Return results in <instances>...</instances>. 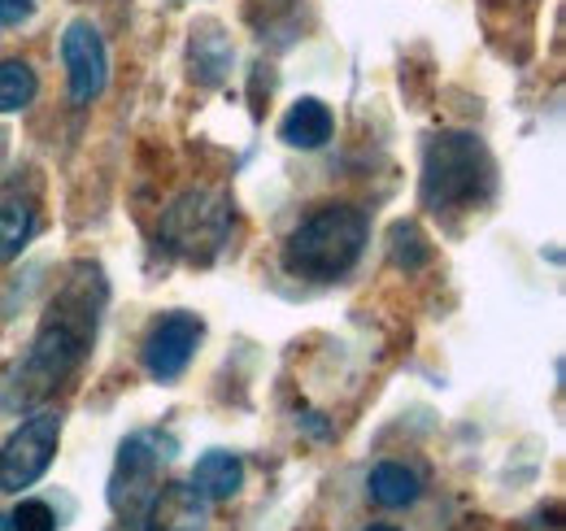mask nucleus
I'll use <instances>...</instances> for the list:
<instances>
[{
  "mask_svg": "<svg viewBox=\"0 0 566 531\" xmlns=\"http://www.w3.org/2000/svg\"><path fill=\"white\" fill-rule=\"evenodd\" d=\"M101 301H105V283L87 266L78 270V279H71L62 288V296H53V305L40 323V335H35L31 362H27V375H35L40 388L66 379L87 357L92 335H96V319H101Z\"/></svg>",
  "mask_w": 566,
  "mask_h": 531,
  "instance_id": "nucleus-1",
  "label": "nucleus"
},
{
  "mask_svg": "<svg viewBox=\"0 0 566 531\" xmlns=\"http://www.w3.org/2000/svg\"><path fill=\"white\" fill-rule=\"evenodd\" d=\"M366 249V218L354 205H318L283 244V266L301 279H345Z\"/></svg>",
  "mask_w": 566,
  "mask_h": 531,
  "instance_id": "nucleus-2",
  "label": "nucleus"
},
{
  "mask_svg": "<svg viewBox=\"0 0 566 531\" xmlns=\"http://www.w3.org/2000/svg\"><path fill=\"white\" fill-rule=\"evenodd\" d=\"M493 188V157L467 132H444L423 153V205L431 214L475 205Z\"/></svg>",
  "mask_w": 566,
  "mask_h": 531,
  "instance_id": "nucleus-3",
  "label": "nucleus"
},
{
  "mask_svg": "<svg viewBox=\"0 0 566 531\" xmlns=\"http://www.w3.org/2000/svg\"><path fill=\"white\" fill-rule=\"evenodd\" d=\"M231 222H235V209H231L227 192L192 188L166 209L161 240H166L170 253H179L188 262H210L222 253V244L231 236Z\"/></svg>",
  "mask_w": 566,
  "mask_h": 531,
  "instance_id": "nucleus-4",
  "label": "nucleus"
},
{
  "mask_svg": "<svg viewBox=\"0 0 566 531\" xmlns=\"http://www.w3.org/2000/svg\"><path fill=\"white\" fill-rule=\"evenodd\" d=\"M175 458V440L170 436H157V431H136L123 440L118 449V462H114V475H109V506L118 519L127 523H144L153 497H157V475H161V462Z\"/></svg>",
  "mask_w": 566,
  "mask_h": 531,
  "instance_id": "nucleus-5",
  "label": "nucleus"
},
{
  "mask_svg": "<svg viewBox=\"0 0 566 531\" xmlns=\"http://www.w3.org/2000/svg\"><path fill=\"white\" fill-rule=\"evenodd\" d=\"M57 440H62V418L53 409H40L31 414L0 449V492H22L31 488L57 454Z\"/></svg>",
  "mask_w": 566,
  "mask_h": 531,
  "instance_id": "nucleus-6",
  "label": "nucleus"
},
{
  "mask_svg": "<svg viewBox=\"0 0 566 531\" xmlns=\"http://www.w3.org/2000/svg\"><path fill=\"white\" fill-rule=\"evenodd\" d=\"M201 335H206V323L197 319V314H166L148 340H144V371L157 379V384H170V379H179L184 371H188V362H192V353H197V344H201Z\"/></svg>",
  "mask_w": 566,
  "mask_h": 531,
  "instance_id": "nucleus-7",
  "label": "nucleus"
},
{
  "mask_svg": "<svg viewBox=\"0 0 566 531\" xmlns=\"http://www.w3.org/2000/svg\"><path fill=\"white\" fill-rule=\"evenodd\" d=\"M62 62H66V79H71V101L74 105H92L105 92L109 79V58H105V40L87 18H74L62 35Z\"/></svg>",
  "mask_w": 566,
  "mask_h": 531,
  "instance_id": "nucleus-8",
  "label": "nucleus"
},
{
  "mask_svg": "<svg viewBox=\"0 0 566 531\" xmlns=\"http://www.w3.org/2000/svg\"><path fill=\"white\" fill-rule=\"evenodd\" d=\"M206 497L192 483H166L157 488L144 523L148 531H206Z\"/></svg>",
  "mask_w": 566,
  "mask_h": 531,
  "instance_id": "nucleus-9",
  "label": "nucleus"
},
{
  "mask_svg": "<svg viewBox=\"0 0 566 531\" xmlns=\"http://www.w3.org/2000/svg\"><path fill=\"white\" fill-rule=\"evenodd\" d=\"M336 132V118H332V110L318 101V96H301V101H292V110L283 114L280 123V139L287 148H305V153H314V148H323L327 139Z\"/></svg>",
  "mask_w": 566,
  "mask_h": 531,
  "instance_id": "nucleus-10",
  "label": "nucleus"
},
{
  "mask_svg": "<svg viewBox=\"0 0 566 531\" xmlns=\"http://www.w3.org/2000/svg\"><path fill=\"white\" fill-rule=\"evenodd\" d=\"M240 483H244V462H240L235 454H227V449H210V454L197 462V470H192V488H197L206 501H227V497H235Z\"/></svg>",
  "mask_w": 566,
  "mask_h": 531,
  "instance_id": "nucleus-11",
  "label": "nucleus"
},
{
  "mask_svg": "<svg viewBox=\"0 0 566 531\" xmlns=\"http://www.w3.org/2000/svg\"><path fill=\"white\" fill-rule=\"evenodd\" d=\"M419 492H423V479H419L410 466L379 462L370 470V497H375V506H384V510H406V506L419 501Z\"/></svg>",
  "mask_w": 566,
  "mask_h": 531,
  "instance_id": "nucleus-12",
  "label": "nucleus"
},
{
  "mask_svg": "<svg viewBox=\"0 0 566 531\" xmlns=\"http://www.w3.org/2000/svg\"><path fill=\"white\" fill-rule=\"evenodd\" d=\"M31 236H35V209H31V200L22 197L0 200V262H13L27 249Z\"/></svg>",
  "mask_w": 566,
  "mask_h": 531,
  "instance_id": "nucleus-13",
  "label": "nucleus"
},
{
  "mask_svg": "<svg viewBox=\"0 0 566 531\" xmlns=\"http://www.w3.org/2000/svg\"><path fill=\"white\" fill-rule=\"evenodd\" d=\"M40 92V79L35 70L27 66L22 58H9L0 62V114H13V110H27Z\"/></svg>",
  "mask_w": 566,
  "mask_h": 531,
  "instance_id": "nucleus-14",
  "label": "nucleus"
},
{
  "mask_svg": "<svg viewBox=\"0 0 566 531\" xmlns=\"http://www.w3.org/2000/svg\"><path fill=\"white\" fill-rule=\"evenodd\" d=\"M231 70V44L218 31H201L192 35V74L201 83H218Z\"/></svg>",
  "mask_w": 566,
  "mask_h": 531,
  "instance_id": "nucleus-15",
  "label": "nucleus"
},
{
  "mask_svg": "<svg viewBox=\"0 0 566 531\" xmlns=\"http://www.w3.org/2000/svg\"><path fill=\"white\" fill-rule=\"evenodd\" d=\"M4 531H57V514H53L49 501H22L4 519Z\"/></svg>",
  "mask_w": 566,
  "mask_h": 531,
  "instance_id": "nucleus-16",
  "label": "nucleus"
},
{
  "mask_svg": "<svg viewBox=\"0 0 566 531\" xmlns=\"http://www.w3.org/2000/svg\"><path fill=\"white\" fill-rule=\"evenodd\" d=\"M392 253H397V262L406 266V270H419V266L427 262L423 236H419L410 222H397V227H392Z\"/></svg>",
  "mask_w": 566,
  "mask_h": 531,
  "instance_id": "nucleus-17",
  "label": "nucleus"
},
{
  "mask_svg": "<svg viewBox=\"0 0 566 531\" xmlns=\"http://www.w3.org/2000/svg\"><path fill=\"white\" fill-rule=\"evenodd\" d=\"M35 13V0H0V27H18Z\"/></svg>",
  "mask_w": 566,
  "mask_h": 531,
  "instance_id": "nucleus-18",
  "label": "nucleus"
},
{
  "mask_svg": "<svg viewBox=\"0 0 566 531\" xmlns=\"http://www.w3.org/2000/svg\"><path fill=\"white\" fill-rule=\"evenodd\" d=\"M366 531H397V528H392V523H370Z\"/></svg>",
  "mask_w": 566,
  "mask_h": 531,
  "instance_id": "nucleus-19",
  "label": "nucleus"
}]
</instances>
